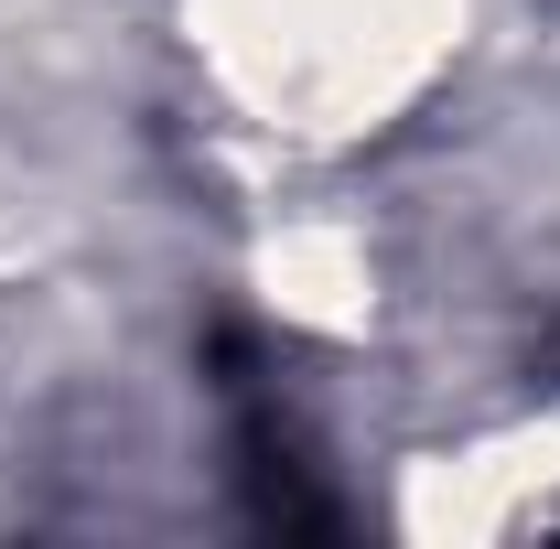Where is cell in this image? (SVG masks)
<instances>
[{"label": "cell", "mask_w": 560, "mask_h": 549, "mask_svg": "<svg viewBox=\"0 0 560 549\" xmlns=\"http://www.w3.org/2000/svg\"><path fill=\"white\" fill-rule=\"evenodd\" d=\"M215 44L259 97H388L420 44V0H215Z\"/></svg>", "instance_id": "1"}]
</instances>
